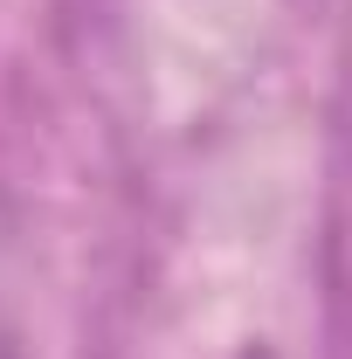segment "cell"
I'll use <instances>...</instances> for the list:
<instances>
[{
	"label": "cell",
	"instance_id": "obj_1",
	"mask_svg": "<svg viewBox=\"0 0 352 359\" xmlns=\"http://www.w3.org/2000/svg\"><path fill=\"white\" fill-rule=\"evenodd\" d=\"M242 359H269V353H242Z\"/></svg>",
	"mask_w": 352,
	"mask_h": 359
}]
</instances>
